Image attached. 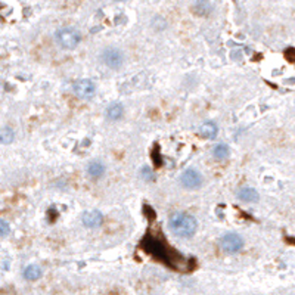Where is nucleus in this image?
<instances>
[{
	"label": "nucleus",
	"instance_id": "nucleus-10",
	"mask_svg": "<svg viewBox=\"0 0 295 295\" xmlns=\"http://www.w3.org/2000/svg\"><path fill=\"white\" fill-rule=\"evenodd\" d=\"M217 133H218V129L214 123L208 121V123H204L199 129V134L205 139H215L217 137Z\"/></svg>",
	"mask_w": 295,
	"mask_h": 295
},
{
	"label": "nucleus",
	"instance_id": "nucleus-9",
	"mask_svg": "<svg viewBox=\"0 0 295 295\" xmlns=\"http://www.w3.org/2000/svg\"><path fill=\"white\" fill-rule=\"evenodd\" d=\"M236 195L241 201L245 202H255L258 199V192L252 188H241Z\"/></svg>",
	"mask_w": 295,
	"mask_h": 295
},
{
	"label": "nucleus",
	"instance_id": "nucleus-14",
	"mask_svg": "<svg viewBox=\"0 0 295 295\" xmlns=\"http://www.w3.org/2000/svg\"><path fill=\"white\" fill-rule=\"evenodd\" d=\"M87 173H89L92 177H100V176L105 173V165H103L100 161H92V163L87 165Z\"/></svg>",
	"mask_w": 295,
	"mask_h": 295
},
{
	"label": "nucleus",
	"instance_id": "nucleus-5",
	"mask_svg": "<svg viewBox=\"0 0 295 295\" xmlns=\"http://www.w3.org/2000/svg\"><path fill=\"white\" fill-rule=\"evenodd\" d=\"M102 59H103L105 65H108L109 68H113V69L120 68L123 65V62H124L123 52L118 48H106L102 52Z\"/></svg>",
	"mask_w": 295,
	"mask_h": 295
},
{
	"label": "nucleus",
	"instance_id": "nucleus-16",
	"mask_svg": "<svg viewBox=\"0 0 295 295\" xmlns=\"http://www.w3.org/2000/svg\"><path fill=\"white\" fill-rule=\"evenodd\" d=\"M0 232H2V236H6L8 232H9V225L6 220H2L0 221Z\"/></svg>",
	"mask_w": 295,
	"mask_h": 295
},
{
	"label": "nucleus",
	"instance_id": "nucleus-8",
	"mask_svg": "<svg viewBox=\"0 0 295 295\" xmlns=\"http://www.w3.org/2000/svg\"><path fill=\"white\" fill-rule=\"evenodd\" d=\"M82 220H83V225L86 228H99L103 221V215L93 210V211H84L83 215H82Z\"/></svg>",
	"mask_w": 295,
	"mask_h": 295
},
{
	"label": "nucleus",
	"instance_id": "nucleus-1",
	"mask_svg": "<svg viewBox=\"0 0 295 295\" xmlns=\"http://www.w3.org/2000/svg\"><path fill=\"white\" fill-rule=\"evenodd\" d=\"M140 246L145 252L152 255L158 262H161L163 264H165L173 270L188 273L194 269V263L189 262V258H186L180 252H177L173 246H170L168 242L160 233L157 235L152 232H148Z\"/></svg>",
	"mask_w": 295,
	"mask_h": 295
},
{
	"label": "nucleus",
	"instance_id": "nucleus-4",
	"mask_svg": "<svg viewBox=\"0 0 295 295\" xmlns=\"http://www.w3.org/2000/svg\"><path fill=\"white\" fill-rule=\"evenodd\" d=\"M242 246H244V241L236 233H228L220 239V248L226 254H235L241 251Z\"/></svg>",
	"mask_w": 295,
	"mask_h": 295
},
{
	"label": "nucleus",
	"instance_id": "nucleus-13",
	"mask_svg": "<svg viewBox=\"0 0 295 295\" xmlns=\"http://www.w3.org/2000/svg\"><path fill=\"white\" fill-rule=\"evenodd\" d=\"M230 154V149L229 146L225 145V143H218L214 146V151H213V155L215 160H226Z\"/></svg>",
	"mask_w": 295,
	"mask_h": 295
},
{
	"label": "nucleus",
	"instance_id": "nucleus-3",
	"mask_svg": "<svg viewBox=\"0 0 295 295\" xmlns=\"http://www.w3.org/2000/svg\"><path fill=\"white\" fill-rule=\"evenodd\" d=\"M56 40L64 49H74V48H77V45L80 43L82 35L77 30L65 27L56 33Z\"/></svg>",
	"mask_w": 295,
	"mask_h": 295
},
{
	"label": "nucleus",
	"instance_id": "nucleus-17",
	"mask_svg": "<svg viewBox=\"0 0 295 295\" xmlns=\"http://www.w3.org/2000/svg\"><path fill=\"white\" fill-rule=\"evenodd\" d=\"M142 174H145V176H146V179H152V174L149 173V170H148V168H143Z\"/></svg>",
	"mask_w": 295,
	"mask_h": 295
},
{
	"label": "nucleus",
	"instance_id": "nucleus-2",
	"mask_svg": "<svg viewBox=\"0 0 295 295\" xmlns=\"http://www.w3.org/2000/svg\"><path fill=\"white\" fill-rule=\"evenodd\" d=\"M170 230L180 236V238H189L192 236L198 229V221L194 215L186 213H176L170 217L168 221Z\"/></svg>",
	"mask_w": 295,
	"mask_h": 295
},
{
	"label": "nucleus",
	"instance_id": "nucleus-15",
	"mask_svg": "<svg viewBox=\"0 0 295 295\" xmlns=\"http://www.w3.org/2000/svg\"><path fill=\"white\" fill-rule=\"evenodd\" d=\"M14 137H15V134L11 127H5L2 131H0V139H2V143H5V145H9L11 142H14Z\"/></svg>",
	"mask_w": 295,
	"mask_h": 295
},
{
	"label": "nucleus",
	"instance_id": "nucleus-12",
	"mask_svg": "<svg viewBox=\"0 0 295 295\" xmlns=\"http://www.w3.org/2000/svg\"><path fill=\"white\" fill-rule=\"evenodd\" d=\"M40 276H42V269L37 264H30L24 270V278L27 280H37Z\"/></svg>",
	"mask_w": 295,
	"mask_h": 295
},
{
	"label": "nucleus",
	"instance_id": "nucleus-7",
	"mask_svg": "<svg viewBox=\"0 0 295 295\" xmlns=\"http://www.w3.org/2000/svg\"><path fill=\"white\" fill-rule=\"evenodd\" d=\"M180 181H181V184H183L184 188L195 189V188H198L199 184H201L202 179H201V174H199L197 170L189 168V170H184V171L181 173Z\"/></svg>",
	"mask_w": 295,
	"mask_h": 295
},
{
	"label": "nucleus",
	"instance_id": "nucleus-11",
	"mask_svg": "<svg viewBox=\"0 0 295 295\" xmlns=\"http://www.w3.org/2000/svg\"><path fill=\"white\" fill-rule=\"evenodd\" d=\"M121 115H123V106H121V103H111L108 108H106V117L109 118V120H118V118H121Z\"/></svg>",
	"mask_w": 295,
	"mask_h": 295
},
{
	"label": "nucleus",
	"instance_id": "nucleus-6",
	"mask_svg": "<svg viewBox=\"0 0 295 295\" xmlns=\"http://www.w3.org/2000/svg\"><path fill=\"white\" fill-rule=\"evenodd\" d=\"M74 92L76 95L80 98V99H92L95 92H96V87H95V83L89 79H83V80H79L74 86Z\"/></svg>",
	"mask_w": 295,
	"mask_h": 295
}]
</instances>
